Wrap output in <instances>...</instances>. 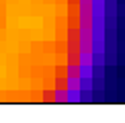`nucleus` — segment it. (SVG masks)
<instances>
[{
	"label": "nucleus",
	"mask_w": 125,
	"mask_h": 123,
	"mask_svg": "<svg viewBox=\"0 0 125 123\" xmlns=\"http://www.w3.org/2000/svg\"><path fill=\"white\" fill-rule=\"evenodd\" d=\"M53 101H55V102H68V88H66V90H58V88H55Z\"/></svg>",
	"instance_id": "obj_1"
}]
</instances>
